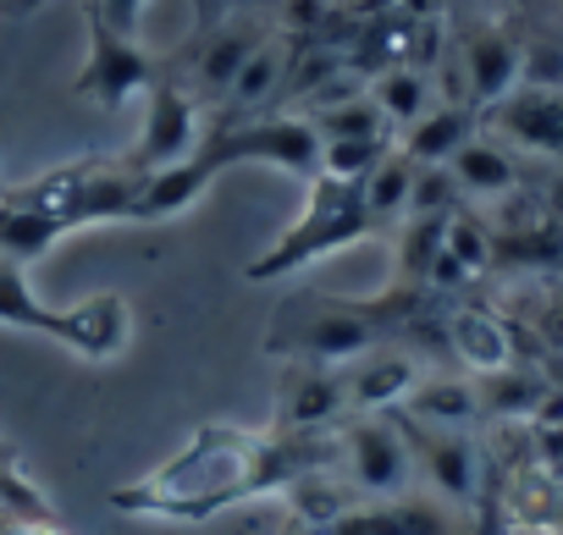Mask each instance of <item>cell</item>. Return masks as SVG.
I'll return each instance as SVG.
<instances>
[{
	"label": "cell",
	"mask_w": 563,
	"mask_h": 535,
	"mask_svg": "<svg viewBox=\"0 0 563 535\" xmlns=\"http://www.w3.org/2000/svg\"><path fill=\"white\" fill-rule=\"evenodd\" d=\"M332 464H338L332 431L271 436V431H243V425H199L177 458H166L139 486L111 491V508L172 519V524H205L265 491H294L310 475H332Z\"/></svg>",
	"instance_id": "1"
},
{
	"label": "cell",
	"mask_w": 563,
	"mask_h": 535,
	"mask_svg": "<svg viewBox=\"0 0 563 535\" xmlns=\"http://www.w3.org/2000/svg\"><path fill=\"white\" fill-rule=\"evenodd\" d=\"M420 293H376V299H338V293H294L282 299L271 326H265V348L294 359V365H316V370H343L365 354H376L387 343V332L398 326V315H409Z\"/></svg>",
	"instance_id": "2"
},
{
	"label": "cell",
	"mask_w": 563,
	"mask_h": 535,
	"mask_svg": "<svg viewBox=\"0 0 563 535\" xmlns=\"http://www.w3.org/2000/svg\"><path fill=\"white\" fill-rule=\"evenodd\" d=\"M0 326L45 332L84 359H117L133 337V310L122 293H100L89 304H45L29 282V265L0 259Z\"/></svg>",
	"instance_id": "3"
},
{
	"label": "cell",
	"mask_w": 563,
	"mask_h": 535,
	"mask_svg": "<svg viewBox=\"0 0 563 535\" xmlns=\"http://www.w3.org/2000/svg\"><path fill=\"white\" fill-rule=\"evenodd\" d=\"M371 232H376V221H371V210H365V177H360V182L316 177L305 215L282 232L243 277H249V282H282V277L305 271L310 259L338 254V248H349V243H360V237H371Z\"/></svg>",
	"instance_id": "4"
},
{
	"label": "cell",
	"mask_w": 563,
	"mask_h": 535,
	"mask_svg": "<svg viewBox=\"0 0 563 535\" xmlns=\"http://www.w3.org/2000/svg\"><path fill=\"white\" fill-rule=\"evenodd\" d=\"M0 199H12L23 210H40L51 215L62 232H78V226H95V221H133V199H139V171L128 160H67V166H51L45 177L34 182H18V188H0Z\"/></svg>",
	"instance_id": "5"
},
{
	"label": "cell",
	"mask_w": 563,
	"mask_h": 535,
	"mask_svg": "<svg viewBox=\"0 0 563 535\" xmlns=\"http://www.w3.org/2000/svg\"><path fill=\"white\" fill-rule=\"evenodd\" d=\"M332 453H338L332 475L360 502H393L415 480V453L398 414H343L332 425Z\"/></svg>",
	"instance_id": "6"
},
{
	"label": "cell",
	"mask_w": 563,
	"mask_h": 535,
	"mask_svg": "<svg viewBox=\"0 0 563 535\" xmlns=\"http://www.w3.org/2000/svg\"><path fill=\"white\" fill-rule=\"evenodd\" d=\"M321 155H327V138L316 133L310 116H249V122H221V127L199 144V160H205L210 171L265 160V166L288 171V177H299V182H316V177H321Z\"/></svg>",
	"instance_id": "7"
},
{
	"label": "cell",
	"mask_w": 563,
	"mask_h": 535,
	"mask_svg": "<svg viewBox=\"0 0 563 535\" xmlns=\"http://www.w3.org/2000/svg\"><path fill=\"white\" fill-rule=\"evenodd\" d=\"M84 29H89V56L78 73V100H95L106 111L128 105L133 94H150V83L161 78L155 56L139 40H122L117 29H106V18L95 12V0H84Z\"/></svg>",
	"instance_id": "8"
},
{
	"label": "cell",
	"mask_w": 563,
	"mask_h": 535,
	"mask_svg": "<svg viewBox=\"0 0 563 535\" xmlns=\"http://www.w3.org/2000/svg\"><path fill=\"white\" fill-rule=\"evenodd\" d=\"M199 155V105L177 78H155L144 100V133L122 155L133 171H166Z\"/></svg>",
	"instance_id": "9"
},
{
	"label": "cell",
	"mask_w": 563,
	"mask_h": 535,
	"mask_svg": "<svg viewBox=\"0 0 563 535\" xmlns=\"http://www.w3.org/2000/svg\"><path fill=\"white\" fill-rule=\"evenodd\" d=\"M404 420V414H398ZM404 436H409V453H415V475L431 480V491L442 502H459V508H475L481 502V447L475 436L464 431H437V425H415L404 420Z\"/></svg>",
	"instance_id": "10"
},
{
	"label": "cell",
	"mask_w": 563,
	"mask_h": 535,
	"mask_svg": "<svg viewBox=\"0 0 563 535\" xmlns=\"http://www.w3.org/2000/svg\"><path fill=\"white\" fill-rule=\"evenodd\" d=\"M343 414H349L343 376L316 370V365H294L288 376H282V392H276L271 436H316V431H332Z\"/></svg>",
	"instance_id": "11"
},
{
	"label": "cell",
	"mask_w": 563,
	"mask_h": 535,
	"mask_svg": "<svg viewBox=\"0 0 563 535\" xmlns=\"http://www.w3.org/2000/svg\"><path fill=\"white\" fill-rule=\"evenodd\" d=\"M519 67H525V45L503 29H475L464 40V83H470V105L492 111L497 100H508L519 89Z\"/></svg>",
	"instance_id": "12"
},
{
	"label": "cell",
	"mask_w": 563,
	"mask_h": 535,
	"mask_svg": "<svg viewBox=\"0 0 563 535\" xmlns=\"http://www.w3.org/2000/svg\"><path fill=\"white\" fill-rule=\"evenodd\" d=\"M338 376H343V392H349V414H393L420 381L409 354H382V348L343 365Z\"/></svg>",
	"instance_id": "13"
},
{
	"label": "cell",
	"mask_w": 563,
	"mask_h": 535,
	"mask_svg": "<svg viewBox=\"0 0 563 535\" xmlns=\"http://www.w3.org/2000/svg\"><path fill=\"white\" fill-rule=\"evenodd\" d=\"M514 144L541 149V155H563V89H514L508 100H497L486 111Z\"/></svg>",
	"instance_id": "14"
},
{
	"label": "cell",
	"mask_w": 563,
	"mask_h": 535,
	"mask_svg": "<svg viewBox=\"0 0 563 535\" xmlns=\"http://www.w3.org/2000/svg\"><path fill=\"white\" fill-rule=\"evenodd\" d=\"M332 535H453V530L442 508L393 497V502H354L349 513L332 519Z\"/></svg>",
	"instance_id": "15"
},
{
	"label": "cell",
	"mask_w": 563,
	"mask_h": 535,
	"mask_svg": "<svg viewBox=\"0 0 563 535\" xmlns=\"http://www.w3.org/2000/svg\"><path fill=\"white\" fill-rule=\"evenodd\" d=\"M210 182H216V171H210L199 155L183 160V166H166V171H139L133 221H172V215H183L188 204H199Z\"/></svg>",
	"instance_id": "16"
},
{
	"label": "cell",
	"mask_w": 563,
	"mask_h": 535,
	"mask_svg": "<svg viewBox=\"0 0 563 535\" xmlns=\"http://www.w3.org/2000/svg\"><path fill=\"white\" fill-rule=\"evenodd\" d=\"M475 138V105H431L398 144V155H409L415 166H448L464 144Z\"/></svg>",
	"instance_id": "17"
},
{
	"label": "cell",
	"mask_w": 563,
	"mask_h": 535,
	"mask_svg": "<svg viewBox=\"0 0 563 535\" xmlns=\"http://www.w3.org/2000/svg\"><path fill=\"white\" fill-rule=\"evenodd\" d=\"M448 343H453V354L470 365V370H481V376H497V370H508L514 365V332L497 321V315H486V310H453L448 315Z\"/></svg>",
	"instance_id": "18"
},
{
	"label": "cell",
	"mask_w": 563,
	"mask_h": 535,
	"mask_svg": "<svg viewBox=\"0 0 563 535\" xmlns=\"http://www.w3.org/2000/svg\"><path fill=\"white\" fill-rule=\"evenodd\" d=\"M393 414H404V420H415V425H437V431H464L470 420H481V392L470 387V381H442V376H431V381H415V392L393 409Z\"/></svg>",
	"instance_id": "19"
},
{
	"label": "cell",
	"mask_w": 563,
	"mask_h": 535,
	"mask_svg": "<svg viewBox=\"0 0 563 535\" xmlns=\"http://www.w3.org/2000/svg\"><path fill=\"white\" fill-rule=\"evenodd\" d=\"M282 78H288V45H282V40H260L254 56L243 62V73H238L232 89H227V111H232V122H243L249 111H260V105L282 89Z\"/></svg>",
	"instance_id": "20"
},
{
	"label": "cell",
	"mask_w": 563,
	"mask_h": 535,
	"mask_svg": "<svg viewBox=\"0 0 563 535\" xmlns=\"http://www.w3.org/2000/svg\"><path fill=\"white\" fill-rule=\"evenodd\" d=\"M254 45H260V34L249 29V23H232V29H221L205 51H199V67H194V89L199 94H210V100H221L227 89H232V78L243 73V62L254 56Z\"/></svg>",
	"instance_id": "21"
},
{
	"label": "cell",
	"mask_w": 563,
	"mask_h": 535,
	"mask_svg": "<svg viewBox=\"0 0 563 535\" xmlns=\"http://www.w3.org/2000/svg\"><path fill=\"white\" fill-rule=\"evenodd\" d=\"M448 171H453L459 193H475V199H503V193H514V160H508L497 144H486V138H470V144L448 160Z\"/></svg>",
	"instance_id": "22"
},
{
	"label": "cell",
	"mask_w": 563,
	"mask_h": 535,
	"mask_svg": "<svg viewBox=\"0 0 563 535\" xmlns=\"http://www.w3.org/2000/svg\"><path fill=\"white\" fill-rule=\"evenodd\" d=\"M415 160L409 155H398V144H393V155L365 177V210H371V221L376 226H398L404 215H409V199H415Z\"/></svg>",
	"instance_id": "23"
},
{
	"label": "cell",
	"mask_w": 563,
	"mask_h": 535,
	"mask_svg": "<svg viewBox=\"0 0 563 535\" xmlns=\"http://www.w3.org/2000/svg\"><path fill=\"white\" fill-rule=\"evenodd\" d=\"M371 100L382 105V116H387V127H415L426 111H431V83L415 73V67H387L376 83H371Z\"/></svg>",
	"instance_id": "24"
},
{
	"label": "cell",
	"mask_w": 563,
	"mask_h": 535,
	"mask_svg": "<svg viewBox=\"0 0 563 535\" xmlns=\"http://www.w3.org/2000/svg\"><path fill=\"white\" fill-rule=\"evenodd\" d=\"M310 122H316V133H321L327 144H332V138H393V127H387V116H382V105H376L371 94L327 100V105L310 111Z\"/></svg>",
	"instance_id": "25"
},
{
	"label": "cell",
	"mask_w": 563,
	"mask_h": 535,
	"mask_svg": "<svg viewBox=\"0 0 563 535\" xmlns=\"http://www.w3.org/2000/svg\"><path fill=\"white\" fill-rule=\"evenodd\" d=\"M56 237H67L51 215H40V210H23V204H12V199H0V259H34V254H45Z\"/></svg>",
	"instance_id": "26"
},
{
	"label": "cell",
	"mask_w": 563,
	"mask_h": 535,
	"mask_svg": "<svg viewBox=\"0 0 563 535\" xmlns=\"http://www.w3.org/2000/svg\"><path fill=\"white\" fill-rule=\"evenodd\" d=\"M536 403H541V387L525 370H514V365L486 376V387H481V414H525Z\"/></svg>",
	"instance_id": "27"
},
{
	"label": "cell",
	"mask_w": 563,
	"mask_h": 535,
	"mask_svg": "<svg viewBox=\"0 0 563 535\" xmlns=\"http://www.w3.org/2000/svg\"><path fill=\"white\" fill-rule=\"evenodd\" d=\"M442 248L464 265V271L475 277V271H486L492 265V237H486V226L475 221V215H464V210H453L448 215V232H442Z\"/></svg>",
	"instance_id": "28"
},
{
	"label": "cell",
	"mask_w": 563,
	"mask_h": 535,
	"mask_svg": "<svg viewBox=\"0 0 563 535\" xmlns=\"http://www.w3.org/2000/svg\"><path fill=\"white\" fill-rule=\"evenodd\" d=\"M453 199H459V182H453L448 166H420V171H415L409 215H453Z\"/></svg>",
	"instance_id": "29"
},
{
	"label": "cell",
	"mask_w": 563,
	"mask_h": 535,
	"mask_svg": "<svg viewBox=\"0 0 563 535\" xmlns=\"http://www.w3.org/2000/svg\"><path fill=\"white\" fill-rule=\"evenodd\" d=\"M519 83L525 89H563V51L558 45H525Z\"/></svg>",
	"instance_id": "30"
},
{
	"label": "cell",
	"mask_w": 563,
	"mask_h": 535,
	"mask_svg": "<svg viewBox=\"0 0 563 535\" xmlns=\"http://www.w3.org/2000/svg\"><path fill=\"white\" fill-rule=\"evenodd\" d=\"M144 7H150V0H95V12L106 18V29H117L122 40H139Z\"/></svg>",
	"instance_id": "31"
},
{
	"label": "cell",
	"mask_w": 563,
	"mask_h": 535,
	"mask_svg": "<svg viewBox=\"0 0 563 535\" xmlns=\"http://www.w3.org/2000/svg\"><path fill=\"white\" fill-rule=\"evenodd\" d=\"M40 7H45V0H0V12H7V18H29Z\"/></svg>",
	"instance_id": "32"
},
{
	"label": "cell",
	"mask_w": 563,
	"mask_h": 535,
	"mask_svg": "<svg viewBox=\"0 0 563 535\" xmlns=\"http://www.w3.org/2000/svg\"><path fill=\"white\" fill-rule=\"evenodd\" d=\"M321 18V0H294V23H316Z\"/></svg>",
	"instance_id": "33"
}]
</instances>
